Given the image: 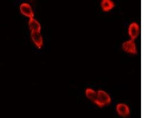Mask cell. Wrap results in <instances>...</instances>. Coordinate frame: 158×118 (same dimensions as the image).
<instances>
[{
	"mask_svg": "<svg viewBox=\"0 0 158 118\" xmlns=\"http://www.w3.org/2000/svg\"><path fill=\"white\" fill-rule=\"evenodd\" d=\"M85 93L87 97L94 102L97 98V92L92 88H89L86 89Z\"/></svg>",
	"mask_w": 158,
	"mask_h": 118,
	"instance_id": "9c48e42d",
	"label": "cell"
},
{
	"mask_svg": "<svg viewBox=\"0 0 158 118\" xmlns=\"http://www.w3.org/2000/svg\"><path fill=\"white\" fill-rule=\"evenodd\" d=\"M116 110L118 114L122 117H127L130 114V109L126 104H118L116 107Z\"/></svg>",
	"mask_w": 158,
	"mask_h": 118,
	"instance_id": "8992f818",
	"label": "cell"
},
{
	"mask_svg": "<svg viewBox=\"0 0 158 118\" xmlns=\"http://www.w3.org/2000/svg\"><path fill=\"white\" fill-rule=\"evenodd\" d=\"M115 4L113 0H101L100 6L102 10L105 12L112 10L115 8Z\"/></svg>",
	"mask_w": 158,
	"mask_h": 118,
	"instance_id": "52a82bcc",
	"label": "cell"
},
{
	"mask_svg": "<svg viewBox=\"0 0 158 118\" xmlns=\"http://www.w3.org/2000/svg\"><path fill=\"white\" fill-rule=\"evenodd\" d=\"M28 25L31 31L40 32L41 26L40 23L34 18H29Z\"/></svg>",
	"mask_w": 158,
	"mask_h": 118,
	"instance_id": "ba28073f",
	"label": "cell"
},
{
	"mask_svg": "<svg viewBox=\"0 0 158 118\" xmlns=\"http://www.w3.org/2000/svg\"><path fill=\"white\" fill-rule=\"evenodd\" d=\"M123 50L127 53L132 54H136L137 53L136 46L135 40L130 39L123 43Z\"/></svg>",
	"mask_w": 158,
	"mask_h": 118,
	"instance_id": "3957f363",
	"label": "cell"
},
{
	"mask_svg": "<svg viewBox=\"0 0 158 118\" xmlns=\"http://www.w3.org/2000/svg\"><path fill=\"white\" fill-rule=\"evenodd\" d=\"M140 32V27L136 22H132L130 24L128 28V33L131 39L135 40L139 36Z\"/></svg>",
	"mask_w": 158,
	"mask_h": 118,
	"instance_id": "7a4b0ae2",
	"label": "cell"
},
{
	"mask_svg": "<svg viewBox=\"0 0 158 118\" xmlns=\"http://www.w3.org/2000/svg\"><path fill=\"white\" fill-rule=\"evenodd\" d=\"M21 13L24 16L29 18L34 17V13L31 6L27 3H23L19 7Z\"/></svg>",
	"mask_w": 158,
	"mask_h": 118,
	"instance_id": "277c9868",
	"label": "cell"
},
{
	"mask_svg": "<svg viewBox=\"0 0 158 118\" xmlns=\"http://www.w3.org/2000/svg\"><path fill=\"white\" fill-rule=\"evenodd\" d=\"M111 99L106 91L99 90L97 92V96L94 103L100 108H103L111 103Z\"/></svg>",
	"mask_w": 158,
	"mask_h": 118,
	"instance_id": "6da1fadb",
	"label": "cell"
},
{
	"mask_svg": "<svg viewBox=\"0 0 158 118\" xmlns=\"http://www.w3.org/2000/svg\"><path fill=\"white\" fill-rule=\"evenodd\" d=\"M30 1H33V0H29Z\"/></svg>",
	"mask_w": 158,
	"mask_h": 118,
	"instance_id": "30bf717a",
	"label": "cell"
},
{
	"mask_svg": "<svg viewBox=\"0 0 158 118\" xmlns=\"http://www.w3.org/2000/svg\"><path fill=\"white\" fill-rule=\"evenodd\" d=\"M31 37L36 47L41 49L43 45V39L40 32L31 31Z\"/></svg>",
	"mask_w": 158,
	"mask_h": 118,
	"instance_id": "5b68a950",
	"label": "cell"
}]
</instances>
